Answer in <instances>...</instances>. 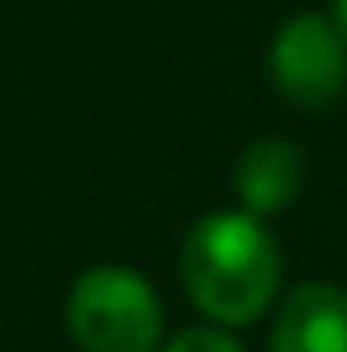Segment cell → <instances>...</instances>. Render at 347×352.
<instances>
[{
	"label": "cell",
	"mask_w": 347,
	"mask_h": 352,
	"mask_svg": "<svg viewBox=\"0 0 347 352\" xmlns=\"http://www.w3.org/2000/svg\"><path fill=\"white\" fill-rule=\"evenodd\" d=\"M181 286L219 329L257 324L281 291V248L257 214L214 210L181 243Z\"/></svg>",
	"instance_id": "obj_1"
},
{
	"label": "cell",
	"mask_w": 347,
	"mask_h": 352,
	"mask_svg": "<svg viewBox=\"0 0 347 352\" xmlns=\"http://www.w3.org/2000/svg\"><path fill=\"white\" fill-rule=\"evenodd\" d=\"M67 333L81 352H162V300L133 267H91L67 291Z\"/></svg>",
	"instance_id": "obj_2"
},
{
	"label": "cell",
	"mask_w": 347,
	"mask_h": 352,
	"mask_svg": "<svg viewBox=\"0 0 347 352\" xmlns=\"http://www.w3.org/2000/svg\"><path fill=\"white\" fill-rule=\"evenodd\" d=\"M271 81L300 110H324L347 91V38L328 14H290L271 38Z\"/></svg>",
	"instance_id": "obj_3"
},
{
	"label": "cell",
	"mask_w": 347,
	"mask_h": 352,
	"mask_svg": "<svg viewBox=\"0 0 347 352\" xmlns=\"http://www.w3.org/2000/svg\"><path fill=\"white\" fill-rule=\"evenodd\" d=\"M271 352H347V291L333 281H304L286 295Z\"/></svg>",
	"instance_id": "obj_4"
},
{
	"label": "cell",
	"mask_w": 347,
	"mask_h": 352,
	"mask_svg": "<svg viewBox=\"0 0 347 352\" xmlns=\"http://www.w3.org/2000/svg\"><path fill=\"white\" fill-rule=\"evenodd\" d=\"M233 186H238V200H243L247 214H257V219L281 214L295 205V195L304 186V148L281 138V133L252 138L238 157Z\"/></svg>",
	"instance_id": "obj_5"
},
{
	"label": "cell",
	"mask_w": 347,
	"mask_h": 352,
	"mask_svg": "<svg viewBox=\"0 0 347 352\" xmlns=\"http://www.w3.org/2000/svg\"><path fill=\"white\" fill-rule=\"evenodd\" d=\"M162 352H243V343L219 324H200V329H181L172 343H162Z\"/></svg>",
	"instance_id": "obj_6"
},
{
	"label": "cell",
	"mask_w": 347,
	"mask_h": 352,
	"mask_svg": "<svg viewBox=\"0 0 347 352\" xmlns=\"http://www.w3.org/2000/svg\"><path fill=\"white\" fill-rule=\"evenodd\" d=\"M333 19H338V29H343V38H347V0H333Z\"/></svg>",
	"instance_id": "obj_7"
}]
</instances>
